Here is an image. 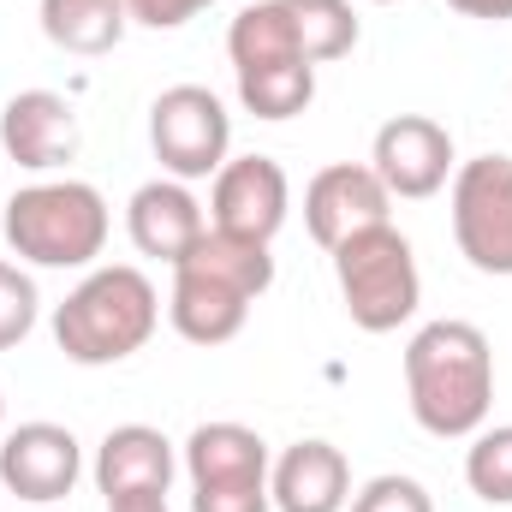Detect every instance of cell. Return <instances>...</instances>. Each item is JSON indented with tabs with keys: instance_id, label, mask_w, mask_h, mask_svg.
Wrapping results in <instances>:
<instances>
[{
	"instance_id": "d4e9b609",
	"label": "cell",
	"mask_w": 512,
	"mask_h": 512,
	"mask_svg": "<svg viewBox=\"0 0 512 512\" xmlns=\"http://www.w3.org/2000/svg\"><path fill=\"white\" fill-rule=\"evenodd\" d=\"M203 6H215V0H126L131 24H149V30H179V24H191Z\"/></svg>"
},
{
	"instance_id": "7c38bea8",
	"label": "cell",
	"mask_w": 512,
	"mask_h": 512,
	"mask_svg": "<svg viewBox=\"0 0 512 512\" xmlns=\"http://www.w3.org/2000/svg\"><path fill=\"white\" fill-rule=\"evenodd\" d=\"M0 149L30 167V173H54L78 155V114L66 96L54 90H18L0 108Z\"/></svg>"
},
{
	"instance_id": "2e32d148",
	"label": "cell",
	"mask_w": 512,
	"mask_h": 512,
	"mask_svg": "<svg viewBox=\"0 0 512 512\" xmlns=\"http://www.w3.org/2000/svg\"><path fill=\"white\" fill-rule=\"evenodd\" d=\"M191 489L203 483H268V441L245 423H197L185 441Z\"/></svg>"
},
{
	"instance_id": "f1b7e54d",
	"label": "cell",
	"mask_w": 512,
	"mask_h": 512,
	"mask_svg": "<svg viewBox=\"0 0 512 512\" xmlns=\"http://www.w3.org/2000/svg\"><path fill=\"white\" fill-rule=\"evenodd\" d=\"M376 6H387V0H376Z\"/></svg>"
},
{
	"instance_id": "9c48e42d",
	"label": "cell",
	"mask_w": 512,
	"mask_h": 512,
	"mask_svg": "<svg viewBox=\"0 0 512 512\" xmlns=\"http://www.w3.org/2000/svg\"><path fill=\"white\" fill-rule=\"evenodd\" d=\"M387 209H393V197L376 179V167H364V161H334L304 185V227L322 251L346 245L352 233L387 227Z\"/></svg>"
},
{
	"instance_id": "ac0fdd59",
	"label": "cell",
	"mask_w": 512,
	"mask_h": 512,
	"mask_svg": "<svg viewBox=\"0 0 512 512\" xmlns=\"http://www.w3.org/2000/svg\"><path fill=\"white\" fill-rule=\"evenodd\" d=\"M227 54H233V72H239V78H245V72H268V66L304 60L298 30H292V12H286L280 0L245 6V12L233 18V30H227Z\"/></svg>"
},
{
	"instance_id": "8992f818",
	"label": "cell",
	"mask_w": 512,
	"mask_h": 512,
	"mask_svg": "<svg viewBox=\"0 0 512 512\" xmlns=\"http://www.w3.org/2000/svg\"><path fill=\"white\" fill-rule=\"evenodd\" d=\"M149 143H155V161L173 173V179H209L227 167V143H233V120L221 108L215 90L203 84H173L155 96L149 108Z\"/></svg>"
},
{
	"instance_id": "7402d4cb",
	"label": "cell",
	"mask_w": 512,
	"mask_h": 512,
	"mask_svg": "<svg viewBox=\"0 0 512 512\" xmlns=\"http://www.w3.org/2000/svg\"><path fill=\"white\" fill-rule=\"evenodd\" d=\"M36 280L18 268V262H0V352L18 346L30 328H36Z\"/></svg>"
},
{
	"instance_id": "8fae6325",
	"label": "cell",
	"mask_w": 512,
	"mask_h": 512,
	"mask_svg": "<svg viewBox=\"0 0 512 512\" xmlns=\"http://www.w3.org/2000/svg\"><path fill=\"white\" fill-rule=\"evenodd\" d=\"M215 227L233 233V239H256L268 245L280 227H286V209H292V185H286V167L274 155H239L215 173Z\"/></svg>"
},
{
	"instance_id": "ffe728a7",
	"label": "cell",
	"mask_w": 512,
	"mask_h": 512,
	"mask_svg": "<svg viewBox=\"0 0 512 512\" xmlns=\"http://www.w3.org/2000/svg\"><path fill=\"white\" fill-rule=\"evenodd\" d=\"M239 102L256 120H292L316 102V66L292 60V66H268V72H245L239 78Z\"/></svg>"
},
{
	"instance_id": "7a4b0ae2",
	"label": "cell",
	"mask_w": 512,
	"mask_h": 512,
	"mask_svg": "<svg viewBox=\"0 0 512 512\" xmlns=\"http://www.w3.org/2000/svg\"><path fill=\"white\" fill-rule=\"evenodd\" d=\"M274 286V256L256 239H233L221 227H209L191 251L173 262V292H167V316L191 346H227L251 304Z\"/></svg>"
},
{
	"instance_id": "cb8c5ba5",
	"label": "cell",
	"mask_w": 512,
	"mask_h": 512,
	"mask_svg": "<svg viewBox=\"0 0 512 512\" xmlns=\"http://www.w3.org/2000/svg\"><path fill=\"white\" fill-rule=\"evenodd\" d=\"M268 483H203L191 489V512H268Z\"/></svg>"
},
{
	"instance_id": "5b68a950",
	"label": "cell",
	"mask_w": 512,
	"mask_h": 512,
	"mask_svg": "<svg viewBox=\"0 0 512 512\" xmlns=\"http://www.w3.org/2000/svg\"><path fill=\"white\" fill-rule=\"evenodd\" d=\"M334 280H340V298H346V316L364 328V334H393L411 310H417V256L411 239L387 221L370 233H352L346 245H334Z\"/></svg>"
},
{
	"instance_id": "9a60e30c",
	"label": "cell",
	"mask_w": 512,
	"mask_h": 512,
	"mask_svg": "<svg viewBox=\"0 0 512 512\" xmlns=\"http://www.w3.org/2000/svg\"><path fill=\"white\" fill-rule=\"evenodd\" d=\"M268 495L280 512H340L352 501V471L334 441H298L274 459Z\"/></svg>"
},
{
	"instance_id": "6da1fadb",
	"label": "cell",
	"mask_w": 512,
	"mask_h": 512,
	"mask_svg": "<svg viewBox=\"0 0 512 512\" xmlns=\"http://www.w3.org/2000/svg\"><path fill=\"white\" fill-rule=\"evenodd\" d=\"M405 393H411V417L441 435H477L489 423L495 405V352L489 334L477 322H429L411 334L405 346Z\"/></svg>"
},
{
	"instance_id": "603a6c76",
	"label": "cell",
	"mask_w": 512,
	"mask_h": 512,
	"mask_svg": "<svg viewBox=\"0 0 512 512\" xmlns=\"http://www.w3.org/2000/svg\"><path fill=\"white\" fill-rule=\"evenodd\" d=\"M352 512H435V501L417 477H370L352 495Z\"/></svg>"
},
{
	"instance_id": "4316f807",
	"label": "cell",
	"mask_w": 512,
	"mask_h": 512,
	"mask_svg": "<svg viewBox=\"0 0 512 512\" xmlns=\"http://www.w3.org/2000/svg\"><path fill=\"white\" fill-rule=\"evenodd\" d=\"M108 512H167V495H137V501H108Z\"/></svg>"
},
{
	"instance_id": "83f0119b",
	"label": "cell",
	"mask_w": 512,
	"mask_h": 512,
	"mask_svg": "<svg viewBox=\"0 0 512 512\" xmlns=\"http://www.w3.org/2000/svg\"><path fill=\"white\" fill-rule=\"evenodd\" d=\"M0 417H6V405H0Z\"/></svg>"
},
{
	"instance_id": "30bf717a",
	"label": "cell",
	"mask_w": 512,
	"mask_h": 512,
	"mask_svg": "<svg viewBox=\"0 0 512 512\" xmlns=\"http://www.w3.org/2000/svg\"><path fill=\"white\" fill-rule=\"evenodd\" d=\"M370 167L387 185V197H435L453 173V131L429 114H393L376 131V149H370Z\"/></svg>"
},
{
	"instance_id": "277c9868",
	"label": "cell",
	"mask_w": 512,
	"mask_h": 512,
	"mask_svg": "<svg viewBox=\"0 0 512 512\" xmlns=\"http://www.w3.org/2000/svg\"><path fill=\"white\" fill-rule=\"evenodd\" d=\"M0 233L36 268H90L108 245V203L84 179H42L6 197Z\"/></svg>"
},
{
	"instance_id": "52a82bcc",
	"label": "cell",
	"mask_w": 512,
	"mask_h": 512,
	"mask_svg": "<svg viewBox=\"0 0 512 512\" xmlns=\"http://www.w3.org/2000/svg\"><path fill=\"white\" fill-rule=\"evenodd\" d=\"M453 239L477 274H512V155H477L453 173Z\"/></svg>"
},
{
	"instance_id": "4fadbf2b",
	"label": "cell",
	"mask_w": 512,
	"mask_h": 512,
	"mask_svg": "<svg viewBox=\"0 0 512 512\" xmlns=\"http://www.w3.org/2000/svg\"><path fill=\"white\" fill-rule=\"evenodd\" d=\"M126 233L143 256H161V262H179L191 251L209 221H203V203L185 191V179H149L131 191V209H126Z\"/></svg>"
},
{
	"instance_id": "484cf974",
	"label": "cell",
	"mask_w": 512,
	"mask_h": 512,
	"mask_svg": "<svg viewBox=\"0 0 512 512\" xmlns=\"http://www.w3.org/2000/svg\"><path fill=\"white\" fill-rule=\"evenodd\" d=\"M453 12H465V18H489V24H501L512 18V0H447Z\"/></svg>"
},
{
	"instance_id": "d6986e66",
	"label": "cell",
	"mask_w": 512,
	"mask_h": 512,
	"mask_svg": "<svg viewBox=\"0 0 512 512\" xmlns=\"http://www.w3.org/2000/svg\"><path fill=\"white\" fill-rule=\"evenodd\" d=\"M292 12V30H298V48L310 66L322 60H346L358 48V12L352 0H280Z\"/></svg>"
},
{
	"instance_id": "3957f363",
	"label": "cell",
	"mask_w": 512,
	"mask_h": 512,
	"mask_svg": "<svg viewBox=\"0 0 512 512\" xmlns=\"http://www.w3.org/2000/svg\"><path fill=\"white\" fill-rule=\"evenodd\" d=\"M155 322H161V298L149 274L114 262V268H90L66 292V304L54 310V346L72 364L96 370V364H120L131 352H143Z\"/></svg>"
},
{
	"instance_id": "44dd1931",
	"label": "cell",
	"mask_w": 512,
	"mask_h": 512,
	"mask_svg": "<svg viewBox=\"0 0 512 512\" xmlns=\"http://www.w3.org/2000/svg\"><path fill=\"white\" fill-rule=\"evenodd\" d=\"M465 483H471L477 501L512 507V423L477 429V441H471V453H465Z\"/></svg>"
},
{
	"instance_id": "5bb4252c",
	"label": "cell",
	"mask_w": 512,
	"mask_h": 512,
	"mask_svg": "<svg viewBox=\"0 0 512 512\" xmlns=\"http://www.w3.org/2000/svg\"><path fill=\"white\" fill-rule=\"evenodd\" d=\"M173 483V441L149 423H120L96 447V489L108 501H137V495H167Z\"/></svg>"
},
{
	"instance_id": "e0dca14e",
	"label": "cell",
	"mask_w": 512,
	"mask_h": 512,
	"mask_svg": "<svg viewBox=\"0 0 512 512\" xmlns=\"http://www.w3.org/2000/svg\"><path fill=\"white\" fill-rule=\"evenodd\" d=\"M126 24V0H42V36L66 54H84V60L120 48Z\"/></svg>"
},
{
	"instance_id": "ba28073f",
	"label": "cell",
	"mask_w": 512,
	"mask_h": 512,
	"mask_svg": "<svg viewBox=\"0 0 512 512\" xmlns=\"http://www.w3.org/2000/svg\"><path fill=\"white\" fill-rule=\"evenodd\" d=\"M78 471H84V447L60 423H18L0 441V489L30 507L66 501L78 489Z\"/></svg>"
}]
</instances>
